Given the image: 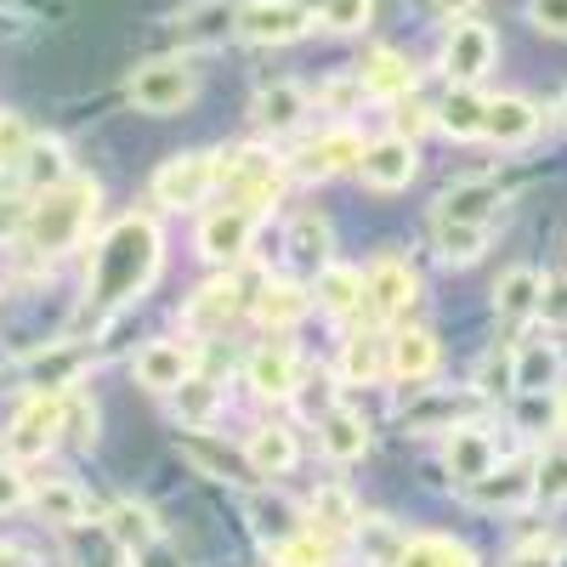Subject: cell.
Segmentation results:
<instances>
[{"mask_svg":"<svg viewBox=\"0 0 567 567\" xmlns=\"http://www.w3.org/2000/svg\"><path fill=\"white\" fill-rule=\"evenodd\" d=\"M239 307H245V296H239V284L233 278H210L205 290H194L187 296V307H182V323L194 329V336H221V329L239 318Z\"/></svg>","mask_w":567,"mask_h":567,"instance_id":"9a60e30c","label":"cell"},{"mask_svg":"<svg viewBox=\"0 0 567 567\" xmlns=\"http://www.w3.org/2000/svg\"><path fill=\"white\" fill-rule=\"evenodd\" d=\"M194 91H199V80H194L187 58H154L131 74V103L142 114H182L194 103Z\"/></svg>","mask_w":567,"mask_h":567,"instance_id":"5b68a950","label":"cell"},{"mask_svg":"<svg viewBox=\"0 0 567 567\" xmlns=\"http://www.w3.org/2000/svg\"><path fill=\"white\" fill-rule=\"evenodd\" d=\"M250 516H256V534H261L267 545H278V539L301 534V528H296V516H290V505H284V499H256V505H250Z\"/></svg>","mask_w":567,"mask_h":567,"instance_id":"f6af8a7d","label":"cell"},{"mask_svg":"<svg viewBox=\"0 0 567 567\" xmlns=\"http://www.w3.org/2000/svg\"><path fill=\"white\" fill-rule=\"evenodd\" d=\"M233 29L250 45H290L312 29V7H301V0H250V7H239Z\"/></svg>","mask_w":567,"mask_h":567,"instance_id":"52a82bcc","label":"cell"},{"mask_svg":"<svg viewBox=\"0 0 567 567\" xmlns=\"http://www.w3.org/2000/svg\"><path fill=\"white\" fill-rule=\"evenodd\" d=\"M29 505L45 516V523H58V528H85L91 523V499L74 483H40L29 494Z\"/></svg>","mask_w":567,"mask_h":567,"instance_id":"1f68e13d","label":"cell"},{"mask_svg":"<svg viewBox=\"0 0 567 567\" xmlns=\"http://www.w3.org/2000/svg\"><path fill=\"white\" fill-rule=\"evenodd\" d=\"M250 239H256V210H239V205H221L205 216L199 227V256L210 267H233L250 256Z\"/></svg>","mask_w":567,"mask_h":567,"instance_id":"8fae6325","label":"cell"},{"mask_svg":"<svg viewBox=\"0 0 567 567\" xmlns=\"http://www.w3.org/2000/svg\"><path fill=\"white\" fill-rule=\"evenodd\" d=\"M403 420L414 425V432H432L437 420H449V432H454V425H460V403H454V398H425V403H414Z\"/></svg>","mask_w":567,"mask_h":567,"instance_id":"bcb514c9","label":"cell"},{"mask_svg":"<svg viewBox=\"0 0 567 567\" xmlns=\"http://www.w3.org/2000/svg\"><path fill=\"white\" fill-rule=\"evenodd\" d=\"M58 403H63V437H69L74 449H91V443H97V403H91L80 386L58 392Z\"/></svg>","mask_w":567,"mask_h":567,"instance_id":"b9f144b4","label":"cell"},{"mask_svg":"<svg viewBox=\"0 0 567 567\" xmlns=\"http://www.w3.org/2000/svg\"><path fill=\"white\" fill-rule=\"evenodd\" d=\"M0 567H29V550H18V545H0Z\"/></svg>","mask_w":567,"mask_h":567,"instance_id":"11a10c76","label":"cell"},{"mask_svg":"<svg viewBox=\"0 0 567 567\" xmlns=\"http://www.w3.org/2000/svg\"><path fill=\"white\" fill-rule=\"evenodd\" d=\"M312 301L329 312V318H352L363 307V272L347 267V261H323L312 272Z\"/></svg>","mask_w":567,"mask_h":567,"instance_id":"484cf974","label":"cell"},{"mask_svg":"<svg viewBox=\"0 0 567 567\" xmlns=\"http://www.w3.org/2000/svg\"><path fill=\"white\" fill-rule=\"evenodd\" d=\"M245 460H250L256 477H290L296 460H301V443H296L290 425H256L250 443H245Z\"/></svg>","mask_w":567,"mask_h":567,"instance_id":"cb8c5ba5","label":"cell"},{"mask_svg":"<svg viewBox=\"0 0 567 567\" xmlns=\"http://www.w3.org/2000/svg\"><path fill=\"white\" fill-rule=\"evenodd\" d=\"M432 114H437V131H449L454 142H477V136H483V120H488V97H483L477 85L454 80L449 97H443Z\"/></svg>","mask_w":567,"mask_h":567,"instance_id":"d4e9b609","label":"cell"},{"mask_svg":"<svg viewBox=\"0 0 567 567\" xmlns=\"http://www.w3.org/2000/svg\"><path fill=\"white\" fill-rule=\"evenodd\" d=\"M171 403H176V420H182V425H205V420H216V409H221V386L205 381V374H187V381L171 392Z\"/></svg>","mask_w":567,"mask_h":567,"instance_id":"f35d334b","label":"cell"},{"mask_svg":"<svg viewBox=\"0 0 567 567\" xmlns=\"http://www.w3.org/2000/svg\"><path fill=\"white\" fill-rule=\"evenodd\" d=\"M420 301V278H414V267L409 261H398V256H381L369 272H363V307L374 312V318H403L409 307Z\"/></svg>","mask_w":567,"mask_h":567,"instance_id":"9c48e42d","label":"cell"},{"mask_svg":"<svg viewBox=\"0 0 567 567\" xmlns=\"http://www.w3.org/2000/svg\"><path fill=\"white\" fill-rule=\"evenodd\" d=\"M471 499L483 511H523L534 505V465H494L488 477L471 483Z\"/></svg>","mask_w":567,"mask_h":567,"instance_id":"7402d4cb","label":"cell"},{"mask_svg":"<svg viewBox=\"0 0 567 567\" xmlns=\"http://www.w3.org/2000/svg\"><path fill=\"white\" fill-rule=\"evenodd\" d=\"M216 194V154H176L154 171V199L165 210H194Z\"/></svg>","mask_w":567,"mask_h":567,"instance_id":"8992f818","label":"cell"},{"mask_svg":"<svg viewBox=\"0 0 567 567\" xmlns=\"http://www.w3.org/2000/svg\"><path fill=\"white\" fill-rule=\"evenodd\" d=\"M58 437H63V403H58V392H34V398L18 409L12 432L0 437V454H7L12 465H29V460L52 454Z\"/></svg>","mask_w":567,"mask_h":567,"instance_id":"277c9868","label":"cell"},{"mask_svg":"<svg viewBox=\"0 0 567 567\" xmlns=\"http://www.w3.org/2000/svg\"><path fill=\"white\" fill-rule=\"evenodd\" d=\"M80 369H85V352L80 347H58L52 358H34L29 386L34 392H69V386H80Z\"/></svg>","mask_w":567,"mask_h":567,"instance_id":"8d00e7d4","label":"cell"},{"mask_svg":"<svg viewBox=\"0 0 567 567\" xmlns=\"http://www.w3.org/2000/svg\"><path fill=\"white\" fill-rule=\"evenodd\" d=\"M216 194H227V205L239 210H267L278 194H284V165L267 154V148H233V154H216Z\"/></svg>","mask_w":567,"mask_h":567,"instance_id":"3957f363","label":"cell"},{"mask_svg":"<svg viewBox=\"0 0 567 567\" xmlns=\"http://www.w3.org/2000/svg\"><path fill=\"white\" fill-rule=\"evenodd\" d=\"M341 381L347 386H374L386 381V336H374V329H358L341 352Z\"/></svg>","mask_w":567,"mask_h":567,"instance_id":"4dcf8cb0","label":"cell"},{"mask_svg":"<svg viewBox=\"0 0 567 567\" xmlns=\"http://www.w3.org/2000/svg\"><path fill=\"white\" fill-rule=\"evenodd\" d=\"M556 432H567V386H561V398H556Z\"/></svg>","mask_w":567,"mask_h":567,"instance_id":"9f6ffc18","label":"cell"},{"mask_svg":"<svg viewBox=\"0 0 567 567\" xmlns=\"http://www.w3.org/2000/svg\"><path fill=\"white\" fill-rule=\"evenodd\" d=\"M494 205H499V187L494 182H460L437 199V216H454V221H494Z\"/></svg>","mask_w":567,"mask_h":567,"instance_id":"e575fe53","label":"cell"},{"mask_svg":"<svg viewBox=\"0 0 567 567\" xmlns=\"http://www.w3.org/2000/svg\"><path fill=\"white\" fill-rule=\"evenodd\" d=\"M432 245L449 267H471V261H483L488 250V221H454V216H437L432 221Z\"/></svg>","mask_w":567,"mask_h":567,"instance_id":"83f0119b","label":"cell"},{"mask_svg":"<svg viewBox=\"0 0 567 567\" xmlns=\"http://www.w3.org/2000/svg\"><path fill=\"white\" fill-rule=\"evenodd\" d=\"M539 296H545V278H539L534 267H511V272L494 284V312H499L505 323H523V318L539 312Z\"/></svg>","mask_w":567,"mask_h":567,"instance_id":"f1b7e54d","label":"cell"},{"mask_svg":"<svg viewBox=\"0 0 567 567\" xmlns=\"http://www.w3.org/2000/svg\"><path fill=\"white\" fill-rule=\"evenodd\" d=\"M392 567H477V556H471V545H460V539L420 534V539L403 545V556Z\"/></svg>","mask_w":567,"mask_h":567,"instance_id":"836d02e7","label":"cell"},{"mask_svg":"<svg viewBox=\"0 0 567 567\" xmlns=\"http://www.w3.org/2000/svg\"><path fill=\"white\" fill-rule=\"evenodd\" d=\"M312 534H352L358 528V499L341 488V483H329V488H318L312 494Z\"/></svg>","mask_w":567,"mask_h":567,"instance_id":"74e56055","label":"cell"},{"mask_svg":"<svg viewBox=\"0 0 567 567\" xmlns=\"http://www.w3.org/2000/svg\"><path fill=\"white\" fill-rule=\"evenodd\" d=\"M29 477H23V465H12V460H0V511H18V505H29Z\"/></svg>","mask_w":567,"mask_h":567,"instance_id":"c3c4849f","label":"cell"},{"mask_svg":"<svg viewBox=\"0 0 567 567\" xmlns=\"http://www.w3.org/2000/svg\"><path fill=\"white\" fill-rule=\"evenodd\" d=\"M534 505H545V511L567 505V449H545L534 460Z\"/></svg>","mask_w":567,"mask_h":567,"instance_id":"60d3db41","label":"cell"},{"mask_svg":"<svg viewBox=\"0 0 567 567\" xmlns=\"http://www.w3.org/2000/svg\"><path fill=\"white\" fill-rule=\"evenodd\" d=\"M556 120H561V131H567V91H561V97H556Z\"/></svg>","mask_w":567,"mask_h":567,"instance_id":"6f0895ef","label":"cell"},{"mask_svg":"<svg viewBox=\"0 0 567 567\" xmlns=\"http://www.w3.org/2000/svg\"><path fill=\"white\" fill-rule=\"evenodd\" d=\"M392 125H398V136H409V142H414L425 125H437V114L425 109V103H398V120H392Z\"/></svg>","mask_w":567,"mask_h":567,"instance_id":"816d5d0a","label":"cell"},{"mask_svg":"<svg viewBox=\"0 0 567 567\" xmlns=\"http://www.w3.org/2000/svg\"><path fill=\"white\" fill-rule=\"evenodd\" d=\"M29 142H34V136H29V125H23L18 114H0V165L18 171V159L29 154Z\"/></svg>","mask_w":567,"mask_h":567,"instance_id":"7dc6e473","label":"cell"},{"mask_svg":"<svg viewBox=\"0 0 567 567\" xmlns=\"http://www.w3.org/2000/svg\"><path fill=\"white\" fill-rule=\"evenodd\" d=\"M494 58H499V40H494V29H488V23H477V18L454 23V29H449V40H443V69H449V80L477 85V80L494 69Z\"/></svg>","mask_w":567,"mask_h":567,"instance_id":"30bf717a","label":"cell"},{"mask_svg":"<svg viewBox=\"0 0 567 567\" xmlns=\"http://www.w3.org/2000/svg\"><path fill=\"white\" fill-rule=\"evenodd\" d=\"M318 449L336 460V465H358V460L369 454V425H363V414H352V409H323V414H318Z\"/></svg>","mask_w":567,"mask_h":567,"instance_id":"603a6c76","label":"cell"},{"mask_svg":"<svg viewBox=\"0 0 567 567\" xmlns=\"http://www.w3.org/2000/svg\"><path fill=\"white\" fill-rule=\"evenodd\" d=\"M165 267V239L154 216H120L85 261V312L91 318H114L120 307L142 301L154 290V278Z\"/></svg>","mask_w":567,"mask_h":567,"instance_id":"6da1fadb","label":"cell"},{"mask_svg":"<svg viewBox=\"0 0 567 567\" xmlns=\"http://www.w3.org/2000/svg\"><path fill=\"white\" fill-rule=\"evenodd\" d=\"M18 171H23V182L34 187V194H40V187H58L63 176H74V171H69V148H63L58 136H34L29 154L18 159Z\"/></svg>","mask_w":567,"mask_h":567,"instance_id":"d6a6232c","label":"cell"},{"mask_svg":"<svg viewBox=\"0 0 567 567\" xmlns=\"http://www.w3.org/2000/svg\"><path fill=\"white\" fill-rule=\"evenodd\" d=\"M539 131V109L528 97H488V120H483V136L499 142V148H523Z\"/></svg>","mask_w":567,"mask_h":567,"instance_id":"4316f807","label":"cell"},{"mask_svg":"<svg viewBox=\"0 0 567 567\" xmlns=\"http://www.w3.org/2000/svg\"><path fill=\"white\" fill-rule=\"evenodd\" d=\"M432 7H437V12H449V18H465L471 7H477V0H432Z\"/></svg>","mask_w":567,"mask_h":567,"instance_id":"db71d44e","label":"cell"},{"mask_svg":"<svg viewBox=\"0 0 567 567\" xmlns=\"http://www.w3.org/2000/svg\"><path fill=\"white\" fill-rule=\"evenodd\" d=\"M245 381H250L261 398H296V386H301V352H296L290 341L256 347L250 363H245Z\"/></svg>","mask_w":567,"mask_h":567,"instance_id":"5bb4252c","label":"cell"},{"mask_svg":"<svg viewBox=\"0 0 567 567\" xmlns=\"http://www.w3.org/2000/svg\"><path fill=\"white\" fill-rule=\"evenodd\" d=\"M358 159H363V136L352 125H336V131L312 136L307 148L296 154V176L329 182V176H341V171H358Z\"/></svg>","mask_w":567,"mask_h":567,"instance_id":"7c38bea8","label":"cell"},{"mask_svg":"<svg viewBox=\"0 0 567 567\" xmlns=\"http://www.w3.org/2000/svg\"><path fill=\"white\" fill-rule=\"evenodd\" d=\"M109 534L125 556H142V550H154L159 545V523H154V511L148 505H136V499H120L109 505Z\"/></svg>","mask_w":567,"mask_h":567,"instance_id":"f546056e","label":"cell"},{"mask_svg":"<svg viewBox=\"0 0 567 567\" xmlns=\"http://www.w3.org/2000/svg\"><path fill=\"white\" fill-rule=\"evenodd\" d=\"M290 256H296V267H307V272H318V267L329 261V221H323L318 210H301V216L290 221Z\"/></svg>","mask_w":567,"mask_h":567,"instance_id":"d590c367","label":"cell"},{"mask_svg":"<svg viewBox=\"0 0 567 567\" xmlns=\"http://www.w3.org/2000/svg\"><path fill=\"white\" fill-rule=\"evenodd\" d=\"M136 386H148V392H176L187 374H194V347H182V341H148L136 352Z\"/></svg>","mask_w":567,"mask_h":567,"instance_id":"2e32d148","label":"cell"},{"mask_svg":"<svg viewBox=\"0 0 567 567\" xmlns=\"http://www.w3.org/2000/svg\"><path fill=\"white\" fill-rule=\"evenodd\" d=\"M318 18H323V29L352 34V29H369V18H374V0H323Z\"/></svg>","mask_w":567,"mask_h":567,"instance_id":"ee69618b","label":"cell"},{"mask_svg":"<svg viewBox=\"0 0 567 567\" xmlns=\"http://www.w3.org/2000/svg\"><path fill=\"white\" fill-rule=\"evenodd\" d=\"M272 567H329V545L312 528H301V534L272 545Z\"/></svg>","mask_w":567,"mask_h":567,"instance_id":"7bdbcfd3","label":"cell"},{"mask_svg":"<svg viewBox=\"0 0 567 567\" xmlns=\"http://www.w3.org/2000/svg\"><path fill=\"white\" fill-rule=\"evenodd\" d=\"M358 80H363V97H381V103L414 97V63L403 52H392V45H374L358 63Z\"/></svg>","mask_w":567,"mask_h":567,"instance_id":"ac0fdd59","label":"cell"},{"mask_svg":"<svg viewBox=\"0 0 567 567\" xmlns=\"http://www.w3.org/2000/svg\"><path fill=\"white\" fill-rule=\"evenodd\" d=\"M556 381H561V347L556 341H523L511 352V392L545 398Z\"/></svg>","mask_w":567,"mask_h":567,"instance_id":"d6986e66","label":"cell"},{"mask_svg":"<svg viewBox=\"0 0 567 567\" xmlns=\"http://www.w3.org/2000/svg\"><path fill=\"white\" fill-rule=\"evenodd\" d=\"M97 199H103V187L91 182V176H63L58 187H40L29 216H23V239L40 261H52V256H69L80 250V239L91 233V216H97Z\"/></svg>","mask_w":567,"mask_h":567,"instance_id":"7a4b0ae2","label":"cell"},{"mask_svg":"<svg viewBox=\"0 0 567 567\" xmlns=\"http://www.w3.org/2000/svg\"><path fill=\"white\" fill-rule=\"evenodd\" d=\"M556 561H561V545L556 539H528L505 567H556Z\"/></svg>","mask_w":567,"mask_h":567,"instance_id":"f907efd6","label":"cell"},{"mask_svg":"<svg viewBox=\"0 0 567 567\" xmlns=\"http://www.w3.org/2000/svg\"><path fill=\"white\" fill-rule=\"evenodd\" d=\"M414 171H420V148L409 136H374V142H363V159H358V176H363V187H374V194H398V187H409L414 182Z\"/></svg>","mask_w":567,"mask_h":567,"instance_id":"ba28073f","label":"cell"},{"mask_svg":"<svg viewBox=\"0 0 567 567\" xmlns=\"http://www.w3.org/2000/svg\"><path fill=\"white\" fill-rule=\"evenodd\" d=\"M443 460H449V477L471 488L477 477H488V471L499 465V443L488 437V425H454Z\"/></svg>","mask_w":567,"mask_h":567,"instance_id":"e0dca14e","label":"cell"},{"mask_svg":"<svg viewBox=\"0 0 567 567\" xmlns=\"http://www.w3.org/2000/svg\"><path fill=\"white\" fill-rule=\"evenodd\" d=\"M528 18H534L539 34L567 40V0H528Z\"/></svg>","mask_w":567,"mask_h":567,"instance_id":"681fc988","label":"cell"},{"mask_svg":"<svg viewBox=\"0 0 567 567\" xmlns=\"http://www.w3.org/2000/svg\"><path fill=\"white\" fill-rule=\"evenodd\" d=\"M539 312H545L550 323H567V284H550V278H545V296H539Z\"/></svg>","mask_w":567,"mask_h":567,"instance_id":"f5cc1de1","label":"cell"},{"mask_svg":"<svg viewBox=\"0 0 567 567\" xmlns=\"http://www.w3.org/2000/svg\"><path fill=\"white\" fill-rule=\"evenodd\" d=\"M443 363L437 352V336L432 329H398V336H386V374L403 386H420V381H432Z\"/></svg>","mask_w":567,"mask_h":567,"instance_id":"4fadbf2b","label":"cell"},{"mask_svg":"<svg viewBox=\"0 0 567 567\" xmlns=\"http://www.w3.org/2000/svg\"><path fill=\"white\" fill-rule=\"evenodd\" d=\"M250 312H256L261 329H296L312 312V296L301 290L296 278H267L256 290V301H250Z\"/></svg>","mask_w":567,"mask_h":567,"instance_id":"44dd1931","label":"cell"},{"mask_svg":"<svg viewBox=\"0 0 567 567\" xmlns=\"http://www.w3.org/2000/svg\"><path fill=\"white\" fill-rule=\"evenodd\" d=\"M307 109H312V97H307V85H296V80H272V85H261V91H256V103H250L256 125L272 131V136L296 131V125L307 120Z\"/></svg>","mask_w":567,"mask_h":567,"instance_id":"ffe728a7","label":"cell"},{"mask_svg":"<svg viewBox=\"0 0 567 567\" xmlns=\"http://www.w3.org/2000/svg\"><path fill=\"white\" fill-rule=\"evenodd\" d=\"M352 534H358V550H363L369 561H381V567H392V561L403 556V545H409V539L386 523V516H358Z\"/></svg>","mask_w":567,"mask_h":567,"instance_id":"ab89813d","label":"cell"}]
</instances>
